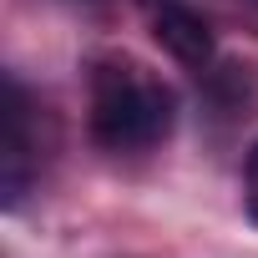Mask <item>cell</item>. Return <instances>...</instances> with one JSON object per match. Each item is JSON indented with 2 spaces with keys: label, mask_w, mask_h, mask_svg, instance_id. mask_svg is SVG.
Listing matches in <instances>:
<instances>
[{
  "label": "cell",
  "mask_w": 258,
  "mask_h": 258,
  "mask_svg": "<svg viewBox=\"0 0 258 258\" xmlns=\"http://www.w3.org/2000/svg\"><path fill=\"white\" fill-rule=\"evenodd\" d=\"M172 91L152 76H142L137 66H101L91 81V132L101 147L111 152H132V147H152L172 132Z\"/></svg>",
  "instance_id": "cell-1"
},
{
  "label": "cell",
  "mask_w": 258,
  "mask_h": 258,
  "mask_svg": "<svg viewBox=\"0 0 258 258\" xmlns=\"http://www.w3.org/2000/svg\"><path fill=\"white\" fill-rule=\"evenodd\" d=\"M152 41H157L177 66H187V71H203V66L213 61V26H208L198 11H187L182 0L152 11Z\"/></svg>",
  "instance_id": "cell-2"
},
{
  "label": "cell",
  "mask_w": 258,
  "mask_h": 258,
  "mask_svg": "<svg viewBox=\"0 0 258 258\" xmlns=\"http://www.w3.org/2000/svg\"><path fill=\"white\" fill-rule=\"evenodd\" d=\"M248 198H258V142L248 147Z\"/></svg>",
  "instance_id": "cell-3"
},
{
  "label": "cell",
  "mask_w": 258,
  "mask_h": 258,
  "mask_svg": "<svg viewBox=\"0 0 258 258\" xmlns=\"http://www.w3.org/2000/svg\"><path fill=\"white\" fill-rule=\"evenodd\" d=\"M142 6H147V11H162V6H172V0H142Z\"/></svg>",
  "instance_id": "cell-4"
},
{
  "label": "cell",
  "mask_w": 258,
  "mask_h": 258,
  "mask_svg": "<svg viewBox=\"0 0 258 258\" xmlns=\"http://www.w3.org/2000/svg\"><path fill=\"white\" fill-rule=\"evenodd\" d=\"M248 218H253V223H258V198H248Z\"/></svg>",
  "instance_id": "cell-5"
}]
</instances>
